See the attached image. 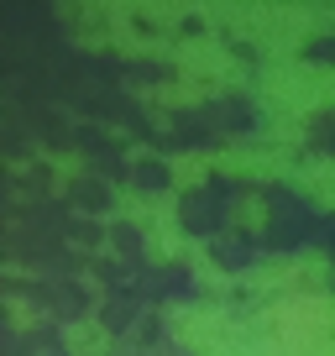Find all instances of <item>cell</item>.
Wrapping results in <instances>:
<instances>
[{
  "instance_id": "1",
  "label": "cell",
  "mask_w": 335,
  "mask_h": 356,
  "mask_svg": "<svg viewBox=\"0 0 335 356\" xmlns=\"http://www.w3.org/2000/svg\"><path fill=\"white\" fill-rule=\"evenodd\" d=\"M173 330L194 356H335V299L293 293L257 314L210 304L179 314Z\"/></svg>"
},
{
  "instance_id": "2",
  "label": "cell",
  "mask_w": 335,
  "mask_h": 356,
  "mask_svg": "<svg viewBox=\"0 0 335 356\" xmlns=\"http://www.w3.org/2000/svg\"><path fill=\"white\" fill-rule=\"evenodd\" d=\"M215 11L241 37H278V42H299L335 26V0H215Z\"/></svg>"
}]
</instances>
